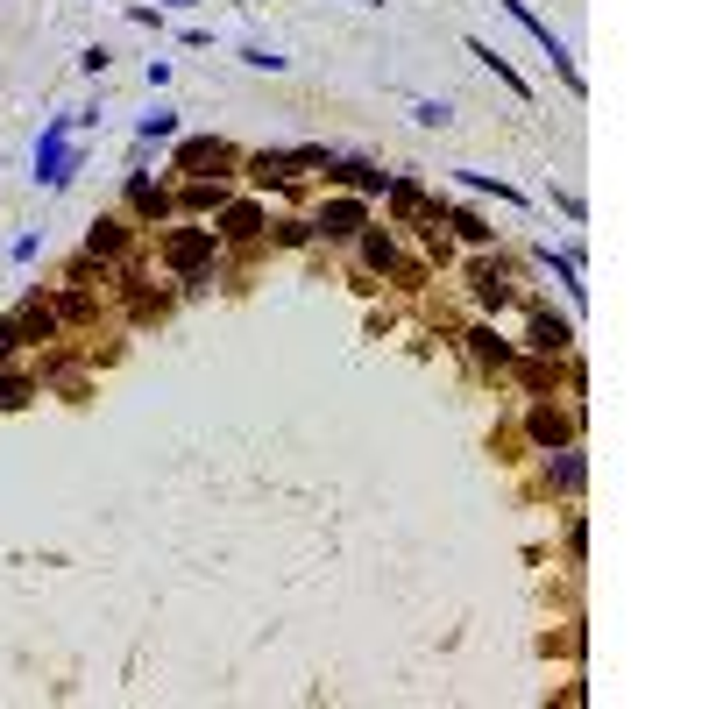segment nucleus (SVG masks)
<instances>
[{"mask_svg": "<svg viewBox=\"0 0 709 709\" xmlns=\"http://www.w3.org/2000/svg\"><path fill=\"white\" fill-rule=\"evenodd\" d=\"M362 8H383V0H362Z\"/></svg>", "mask_w": 709, "mask_h": 709, "instance_id": "c85d7f7f", "label": "nucleus"}, {"mask_svg": "<svg viewBox=\"0 0 709 709\" xmlns=\"http://www.w3.org/2000/svg\"><path fill=\"white\" fill-rule=\"evenodd\" d=\"M582 476H589V468H582V454H561V461H546V483H554V490H582Z\"/></svg>", "mask_w": 709, "mask_h": 709, "instance_id": "2eb2a0df", "label": "nucleus"}, {"mask_svg": "<svg viewBox=\"0 0 709 709\" xmlns=\"http://www.w3.org/2000/svg\"><path fill=\"white\" fill-rule=\"evenodd\" d=\"M29 405V376H0V412H22Z\"/></svg>", "mask_w": 709, "mask_h": 709, "instance_id": "aec40b11", "label": "nucleus"}, {"mask_svg": "<svg viewBox=\"0 0 709 709\" xmlns=\"http://www.w3.org/2000/svg\"><path fill=\"white\" fill-rule=\"evenodd\" d=\"M242 64H256V71H284V64H291V57H284V50H263V43H256V50H249V57H242Z\"/></svg>", "mask_w": 709, "mask_h": 709, "instance_id": "b1692460", "label": "nucleus"}, {"mask_svg": "<svg viewBox=\"0 0 709 709\" xmlns=\"http://www.w3.org/2000/svg\"><path fill=\"white\" fill-rule=\"evenodd\" d=\"M128 206H135L142 220H164V213H171V192H164V185H149L142 171H128Z\"/></svg>", "mask_w": 709, "mask_h": 709, "instance_id": "6e6552de", "label": "nucleus"}, {"mask_svg": "<svg viewBox=\"0 0 709 709\" xmlns=\"http://www.w3.org/2000/svg\"><path fill=\"white\" fill-rule=\"evenodd\" d=\"M362 256H369L376 270H398V242H390V234H369V242H362Z\"/></svg>", "mask_w": 709, "mask_h": 709, "instance_id": "a211bd4d", "label": "nucleus"}, {"mask_svg": "<svg viewBox=\"0 0 709 709\" xmlns=\"http://www.w3.org/2000/svg\"><path fill=\"white\" fill-rule=\"evenodd\" d=\"M468 57H483V64H490V71H497V78H504V86H511V93H518V100H532V86H525V71H518V64H511V57H497V50H490V43H483V36H476V43H468Z\"/></svg>", "mask_w": 709, "mask_h": 709, "instance_id": "9b49d317", "label": "nucleus"}, {"mask_svg": "<svg viewBox=\"0 0 709 709\" xmlns=\"http://www.w3.org/2000/svg\"><path fill=\"white\" fill-rule=\"evenodd\" d=\"M249 178H256V185H284V178H298L291 149H256V156H249Z\"/></svg>", "mask_w": 709, "mask_h": 709, "instance_id": "1a4fd4ad", "label": "nucleus"}, {"mask_svg": "<svg viewBox=\"0 0 709 709\" xmlns=\"http://www.w3.org/2000/svg\"><path fill=\"white\" fill-rule=\"evenodd\" d=\"M468 341H476V355H483V362H511V348H504V341H497L490 327H476V334H468Z\"/></svg>", "mask_w": 709, "mask_h": 709, "instance_id": "4be33fe9", "label": "nucleus"}, {"mask_svg": "<svg viewBox=\"0 0 709 709\" xmlns=\"http://www.w3.org/2000/svg\"><path fill=\"white\" fill-rule=\"evenodd\" d=\"M135 135H142V142H164V135H178V114H171V107H156V114H142Z\"/></svg>", "mask_w": 709, "mask_h": 709, "instance_id": "f3484780", "label": "nucleus"}, {"mask_svg": "<svg viewBox=\"0 0 709 709\" xmlns=\"http://www.w3.org/2000/svg\"><path fill=\"white\" fill-rule=\"evenodd\" d=\"M256 234H263V213L256 206H227L220 213V242H256Z\"/></svg>", "mask_w": 709, "mask_h": 709, "instance_id": "f8f14e48", "label": "nucleus"}, {"mask_svg": "<svg viewBox=\"0 0 709 709\" xmlns=\"http://www.w3.org/2000/svg\"><path fill=\"white\" fill-rule=\"evenodd\" d=\"M320 234H334V242H355V234L369 227V213H362V199H334V206H320V220H312Z\"/></svg>", "mask_w": 709, "mask_h": 709, "instance_id": "39448f33", "label": "nucleus"}, {"mask_svg": "<svg viewBox=\"0 0 709 709\" xmlns=\"http://www.w3.org/2000/svg\"><path fill=\"white\" fill-rule=\"evenodd\" d=\"M476 298H483V305H504V298H511V277H504V263H483V270H476Z\"/></svg>", "mask_w": 709, "mask_h": 709, "instance_id": "4468645a", "label": "nucleus"}, {"mask_svg": "<svg viewBox=\"0 0 709 709\" xmlns=\"http://www.w3.org/2000/svg\"><path fill=\"white\" fill-rule=\"evenodd\" d=\"M71 128H78V121H71V114H57V121L43 128V142H36V185H43V192H64V185H71V171H78V149L64 142Z\"/></svg>", "mask_w": 709, "mask_h": 709, "instance_id": "f257e3e1", "label": "nucleus"}, {"mask_svg": "<svg viewBox=\"0 0 709 709\" xmlns=\"http://www.w3.org/2000/svg\"><path fill=\"white\" fill-rule=\"evenodd\" d=\"M568 341H575L568 320H554V312H532V355H568Z\"/></svg>", "mask_w": 709, "mask_h": 709, "instance_id": "0eeeda50", "label": "nucleus"}, {"mask_svg": "<svg viewBox=\"0 0 709 709\" xmlns=\"http://www.w3.org/2000/svg\"><path fill=\"white\" fill-rule=\"evenodd\" d=\"M334 171H341L348 185H362V192H390V178H383L376 164H334Z\"/></svg>", "mask_w": 709, "mask_h": 709, "instance_id": "dca6fc26", "label": "nucleus"}, {"mask_svg": "<svg viewBox=\"0 0 709 709\" xmlns=\"http://www.w3.org/2000/svg\"><path fill=\"white\" fill-rule=\"evenodd\" d=\"M121 249H128V220H121V213L93 220V234H86V256H93V263H114Z\"/></svg>", "mask_w": 709, "mask_h": 709, "instance_id": "423d86ee", "label": "nucleus"}, {"mask_svg": "<svg viewBox=\"0 0 709 709\" xmlns=\"http://www.w3.org/2000/svg\"><path fill=\"white\" fill-rule=\"evenodd\" d=\"M220 199H227V192H220V178H213V185H206V178H192V185H185V206H192V213H206V206H220Z\"/></svg>", "mask_w": 709, "mask_h": 709, "instance_id": "6ab92c4d", "label": "nucleus"}, {"mask_svg": "<svg viewBox=\"0 0 709 709\" xmlns=\"http://www.w3.org/2000/svg\"><path fill=\"white\" fill-rule=\"evenodd\" d=\"M412 121H419V128H447L454 114H447V100H419V107H412Z\"/></svg>", "mask_w": 709, "mask_h": 709, "instance_id": "5701e85b", "label": "nucleus"}, {"mask_svg": "<svg viewBox=\"0 0 709 709\" xmlns=\"http://www.w3.org/2000/svg\"><path fill=\"white\" fill-rule=\"evenodd\" d=\"M78 64H86V71H93V78H100V71H107V64H114V50H107V43H93V50H86V57H78Z\"/></svg>", "mask_w": 709, "mask_h": 709, "instance_id": "a878e982", "label": "nucleus"}, {"mask_svg": "<svg viewBox=\"0 0 709 709\" xmlns=\"http://www.w3.org/2000/svg\"><path fill=\"white\" fill-rule=\"evenodd\" d=\"M227 164H234V142H220V135H192V142H178V171H192V178L227 171Z\"/></svg>", "mask_w": 709, "mask_h": 709, "instance_id": "20e7f679", "label": "nucleus"}, {"mask_svg": "<svg viewBox=\"0 0 709 709\" xmlns=\"http://www.w3.org/2000/svg\"><path fill=\"white\" fill-rule=\"evenodd\" d=\"M213 249H220V234H213V227H178L171 242H164V263L192 284V277H206V270H213Z\"/></svg>", "mask_w": 709, "mask_h": 709, "instance_id": "f03ea898", "label": "nucleus"}, {"mask_svg": "<svg viewBox=\"0 0 709 709\" xmlns=\"http://www.w3.org/2000/svg\"><path fill=\"white\" fill-rule=\"evenodd\" d=\"M57 334V312L43 305V298H29L22 312H15V341H50Z\"/></svg>", "mask_w": 709, "mask_h": 709, "instance_id": "9d476101", "label": "nucleus"}, {"mask_svg": "<svg viewBox=\"0 0 709 709\" xmlns=\"http://www.w3.org/2000/svg\"><path fill=\"white\" fill-rule=\"evenodd\" d=\"M447 227H454V234H461V242H490V227H483V220H476V213H461V206H454V213H447Z\"/></svg>", "mask_w": 709, "mask_h": 709, "instance_id": "412c9836", "label": "nucleus"}, {"mask_svg": "<svg viewBox=\"0 0 709 709\" xmlns=\"http://www.w3.org/2000/svg\"><path fill=\"white\" fill-rule=\"evenodd\" d=\"M497 8H504V15H511V22H518V29H532V43H539V50H546V57H554V71H561V78H568V86H575V93H582V71H575V57H568V43H561V36H554V29H546V22H539V15H532V8H525V0H497Z\"/></svg>", "mask_w": 709, "mask_h": 709, "instance_id": "7ed1b4c3", "label": "nucleus"}, {"mask_svg": "<svg viewBox=\"0 0 709 709\" xmlns=\"http://www.w3.org/2000/svg\"><path fill=\"white\" fill-rule=\"evenodd\" d=\"M15 348H22V341H15V320H0V362H8Z\"/></svg>", "mask_w": 709, "mask_h": 709, "instance_id": "bb28decb", "label": "nucleus"}, {"mask_svg": "<svg viewBox=\"0 0 709 709\" xmlns=\"http://www.w3.org/2000/svg\"><path fill=\"white\" fill-rule=\"evenodd\" d=\"M156 8H199V0H156Z\"/></svg>", "mask_w": 709, "mask_h": 709, "instance_id": "cd10ccee", "label": "nucleus"}, {"mask_svg": "<svg viewBox=\"0 0 709 709\" xmlns=\"http://www.w3.org/2000/svg\"><path fill=\"white\" fill-rule=\"evenodd\" d=\"M305 234H312V220H277V242H284V249H298Z\"/></svg>", "mask_w": 709, "mask_h": 709, "instance_id": "393cba45", "label": "nucleus"}, {"mask_svg": "<svg viewBox=\"0 0 709 709\" xmlns=\"http://www.w3.org/2000/svg\"><path fill=\"white\" fill-rule=\"evenodd\" d=\"M532 440H539V447H561V440H568V412L532 405Z\"/></svg>", "mask_w": 709, "mask_h": 709, "instance_id": "ddd939ff", "label": "nucleus"}]
</instances>
